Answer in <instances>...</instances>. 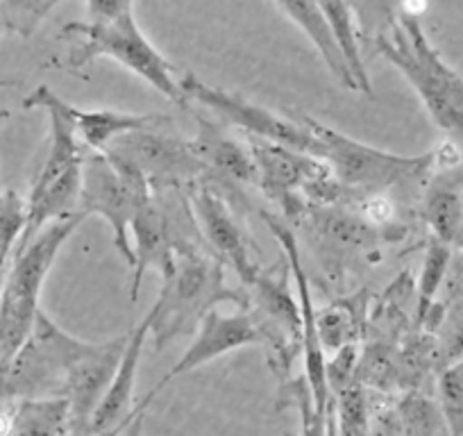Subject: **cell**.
<instances>
[{
	"mask_svg": "<svg viewBox=\"0 0 463 436\" xmlns=\"http://www.w3.org/2000/svg\"><path fill=\"white\" fill-rule=\"evenodd\" d=\"M84 12L87 16L82 21H69L61 25V37L71 42L64 64L71 73H84L93 62L107 57L157 89L177 107L191 109L180 87L182 75H177L175 66L139 28L132 3L91 0L84 5Z\"/></svg>",
	"mask_w": 463,
	"mask_h": 436,
	"instance_id": "obj_1",
	"label": "cell"
},
{
	"mask_svg": "<svg viewBox=\"0 0 463 436\" xmlns=\"http://www.w3.org/2000/svg\"><path fill=\"white\" fill-rule=\"evenodd\" d=\"M218 305L248 309V293L227 284L225 266L207 248L182 251L175 273L164 280L157 300L146 314L155 350L162 353L175 339L194 336L204 316Z\"/></svg>",
	"mask_w": 463,
	"mask_h": 436,
	"instance_id": "obj_2",
	"label": "cell"
},
{
	"mask_svg": "<svg viewBox=\"0 0 463 436\" xmlns=\"http://www.w3.org/2000/svg\"><path fill=\"white\" fill-rule=\"evenodd\" d=\"M375 48L411 84L431 121L448 135H461L463 78L436 51L418 16L400 10L389 33L377 34Z\"/></svg>",
	"mask_w": 463,
	"mask_h": 436,
	"instance_id": "obj_3",
	"label": "cell"
},
{
	"mask_svg": "<svg viewBox=\"0 0 463 436\" xmlns=\"http://www.w3.org/2000/svg\"><path fill=\"white\" fill-rule=\"evenodd\" d=\"M316 139V155L327 164L332 175L345 189L364 198L371 194H391L398 186L430 185V175L436 171L434 150L425 155H395L368 146L364 141L343 135L325 126L309 114L296 112Z\"/></svg>",
	"mask_w": 463,
	"mask_h": 436,
	"instance_id": "obj_4",
	"label": "cell"
},
{
	"mask_svg": "<svg viewBox=\"0 0 463 436\" xmlns=\"http://www.w3.org/2000/svg\"><path fill=\"white\" fill-rule=\"evenodd\" d=\"M82 221V213H75L64 221L46 225L28 246L16 251L12 257L7 287L0 300V348H3L0 368L19 353L21 346L33 335L34 320L42 311L39 298L48 273Z\"/></svg>",
	"mask_w": 463,
	"mask_h": 436,
	"instance_id": "obj_5",
	"label": "cell"
},
{
	"mask_svg": "<svg viewBox=\"0 0 463 436\" xmlns=\"http://www.w3.org/2000/svg\"><path fill=\"white\" fill-rule=\"evenodd\" d=\"M93 341L78 339L39 311L33 335L19 353L0 368V404L24 400L64 398L66 382L80 357L87 355Z\"/></svg>",
	"mask_w": 463,
	"mask_h": 436,
	"instance_id": "obj_6",
	"label": "cell"
},
{
	"mask_svg": "<svg viewBox=\"0 0 463 436\" xmlns=\"http://www.w3.org/2000/svg\"><path fill=\"white\" fill-rule=\"evenodd\" d=\"M153 195L150 186L132 168L114 162L102 153H87L82 166V194H80L78 213L84 218L100 216L114 237V248L126 260V264H135L132 252V218L141 200Z\"/></svg>",
	"mask_w": 463,
	"mask_h": 436,
	"instance_id": "obj_7",
	"label": "cell"
},
{
	"mask_svg": "<svg viewBox=\"0 0 463 436\" xmlns=\"http://www.w3.org/2000/svg\"><path fill=\"white\" fill-rule=\"evenodd\" d=\"M102 155L132 168L144 177L153 194L191 191L204 175V166L195 157L191 141L168 135L162 126L123 135Z\"/></svg>",
	"mask_w": 463,
	"mask_h": 436,
	"instance_id": "obj_8",
	"label": "cell"
},
{
	"mask_svg": "<svg viewBox=\"0 0 463 436\" xmlns=\"http://www.w3.org/2000/svg\"><path fill=\"white\" fill-rule=\"evenodd\" d=\"M302 221L311 243L316 248L318 260H325L329 278L338 280L353 264H375L380 261L382 246L386 242H398L393 234L375 228L353 207L329 204L316 207L307 204Z\"/></svg>",
	"mask_w": 463,
	"mask_h": 436,
	"instance_id": "obj_9",
	"label": "cell"
},
{
	"mask_svg": "<svg viewBox=\"0 0 463 436\" xmlns=\"http://www.w3.org/2000/svg\"><path fill=\"white\" fill-rule=\"evenodd\" d=\"M180 87L189 105L209 109V112L216 114L218 118H222L230 126L241 128L248 137L273 141V144L300 150V153L311 155V157L316 155L314 135L296 117V112L291 117H287V114L282 117V114L273 112L269 107L248 100L241 93H232L221 87H212V84L203 82L195 73L182 75Z\"/></svg>",
	"mask_w": 463,
	"mask_h": 436,
	"instance_id": "obj_10",
	"label": "cell"
},
{
	"mask_svg": "<svg viewBox=\"0 0 463 436\" xmlns=\"http://www.w3.org/2000/svg\"><path fill=\"white\" fill-rule=\"evenodd\" d=\"M248 150L255 162V186L279 207V216L287 223H296L305 213L307 200L302 189L316 177L329 173L327 164L318 157L273 144V141L248 137Z\"/></svg>",
	"mask_w": 463,
	"mask_h": 436,
	"instance_id": "obj_11",
	"label": "cell"
},
{
	"mask_svg": "<svg viewBox=\"0 0 463 436\" xmlns=\"http://www.w3.org/2000/svg\"><path fill=\"white\" fill-rule=\"evenodd\" d=\"M189 203L207 251L225 269L234 270L243 287H250L261 266L255 257V243L248 239L230 203L218 191L203 185H195L189 191Z\"/></svg>",
	"mask_w": 463,
	"mask_h": 436,
	"instance_id": "obj_12",
	"label": "cell"
},
{
	"mask_svg": "<svg viewBox=\"0 0 463 436\" xmlns=\"http://www.w3.org/2000/svg\"><path fill=\"white\" fill-rule=\"evenodd\" d=\"M261 218H264L266 228L270 230L275 239H278L279 248H282V257L291 273L293 287H296L298 305H300V318H302V375L309 382L311 395H314L316 404L320 409H327L332 398H329L327 382H325V364H327V355H325L323 346H320L318 330H316V305L314 293H311L309 275L305 269V257H302L300 242L296 237V230L291 223H287L282 216L273 212L261 209Z\"/></svg>",
	"mask_w": 463,
	"mask_h": 436,
	"instance_id": "obj_13",
	"label": "cell"
},
{
	"mask_svg": "<svg viewBox=\"0 0 463 436\" xmlns=\"http://www.w3.org/2000/svg\"><path fill=\"white\" fill-rule=\"evenodd\" d=\"M24 109H55L66 121L71 123L73 132L78 135L80 144L89 148V153H105L116 139L123 135L144 130V128H157L171 123V118L164 114H132L118 112V109H82L64 98L57 96L48 84H39L34 91L21 102Z\"/></svg>",
	"mask_w": 463,
	"mask_h": 436,
	"instance_id": "obj_14",
	"label": "cell"
},
{
	"mask_svg": "<svg viewBox=\"0 0 463 436\" xmlns=\"http://www.w3.org/2000/svg\"><path fill=\"white\" fill-rule=\"evenodd\" d=\"M248 346H261V335L260 330H257V323L252 320L250 311L237 309L232 311V314H222L221 309H212L203 318L198 330H195L194 341H191L189 348L184 350V355H182L175 362V366L150 389V393L141 400V404L150 407V403H153L175 377L186 375V373L195 371V368L204 366V364L216 362V359L225 357V355L230 353H237V350L241 348H248Z\"/></svg>",
	"mask_w": 463,
	"mask_h": 436,
	"instance_id": "obj_15",
	"label": "cell"
},
{
	"mask_svg": "<svg viewBox=\"0 0 463 436\" xmlns=\"http://www.w3.org/2000/svg\"><path fill=\"white\" fill-rule=\"evenodd\" d=\"M189 141L195 157L204 166L200 185L218 191L227 203H232V209L250 207L243 186H255L257 171L248 146L227 137L225 130L204 117H198V132Z\"/></svg>",
	"mask_w": 463,
	"mask_h": 436,
	"instance_id": "obj_16",
	"label": "cell"
},
{
	"mask_svg": "<svg viewBox=\"0 0 463 436\" xmlns=\"http://www.w3.org/2000/svg\"><path fill=\"white\" fill-rule=\"evenodd\" d=\"M128 339L130 335L109 341H93L87 355L80 357L71 371L64 389V398L69 400L71 409V436H87L91 416L118 371Z\"/></svg>",
	"mask_w": 463,
	"mask_h": 436,
	"instance_id": "obj_17",
	"label": "cell"
},
{
	"mask_svg": "<svg viewBox=\"0 0 463 436\" xmlns=\"http://www.w3.org/2000/svg\"><path fill=\"white\" fill-rule=\"evenodd\" d=\"M150 336V320L144 316L135 330L130 332L128 339L126 353H123L118 371H116L114 380H111L109 389L102 395L100 404H98L96 413L89 422L87 436H105L109 431L118 430L123 425H130L141 409H148L146 404H135V389H137V375H139L141 355H144V346Z\"/></svg>",
	"mask_w": 463,
	"mask_h": 436,
	"instance_id": "obj_18",
	"label": "cell"
},
{
	"mask_svg": "<svg viewBox=\"0 0 463 436\" xmlns=\"http://www.w3.org/2000/svg\"><path fill=\"white\" fill-rule=\"evenodd\" d=\"M368 309L371 307L366 291H357L353 296H338L327 307L316 311V330L327 357L347 346H362Z\"/></svg>",
	"mask_w": 463,
	"mask_h": 436,
	"instance_id": "obj_19",
	"label": "cell"
},
{
	"mask_svg": "<svg viewBox=\"0 0 463 436\" xmlns=\"http://www.w3.org/2000/svg\"><path fill=\"white\" fill-rule=\"evenodd\" d=\"M275 7L309 37V42L314 43V48L318 51L320 60L325 62L329 73L336 78V82L341 84V87H345L347 91L357 93V87H354L353 75L347 71V64L341 55L336 37H334L332 28H329V21L325 19L323 10H320V3L288 0V3H275Z\"/></svg>",
	"mask_w": 463,
	"mask_h": 436,
	"instance_id": "obj_20",
	"label": "cell"
},
{
	"mask_svg": "<svg viewBox=\"0 0 463 436\" xmlns=\"http://www.w3.org/2000/svg\"><path fill=\"white\" fill-rule=\"evenodd\" d=\"M420 213L430 225L431 239L452 248L463 242V186L454 180H431L422 191Z\"/></svg>",
	"mask_w": 463,
	"mask_h": 436,
	"instance_id": "obj_21",
	"label": "cell"
},
{
	"mask_svg": "<svg viewBox=\"0 0 463 436\" xmlns=\"http://www.w3.org/2000/svg\"><path fill=\"white\" fill-rule=\"evenodd\" d=\"M3 436H71L69 400L42 398L10 404Z\"/></svg>",
	"mask_w": 463,
	"mask_h": 436,
	"instance_id": "obj_22",
	"label": "cell"
},
{
	"mask_svg": "<svg viewBox=\"0 0 463 436\" xmlns=\"http://www.w3.org/2000/svg\"><path fill=\"white\" fill-rule=\"evenodd\" d=\"M325 19L329 21L334 37H336L341 55L345 60L347 71L353 75V82L357 87V93H366L373 96V82L368 75L366 62L362 57V46H359V24H357V10L347 3H320Z\"/></svg>",
	"mask_w": 463,
	"mask_h": 436,
	"instance_id": "obj_23",
	"label": "cell"
},
{
	"mask_svg": "<svg viewBox=\"0 0 463 436\" xmlns=\"http://www.w3.org/2000/svg\"><path fill=\"white\" fill-rule=\"evenodd\" d=\"M402 436H452L436 398L427 391H409L395 400Z\"/></svg>",
	"mask_w": 463,
	"mask_h": 436,
	"instance_id": "obj_24",
	"label": "cell"
},
{
	"mask_svg": "<svg viewBox=\"0 0 463 436\" xmlns=\"http://www.w3.org/2000/svg\"><path fill=\"white\" fill-rule=\"evenodd\" d=\"M454 248L448 243H440L436 239H430L425 248V257H422L420 275L416 282V314H413V327L422 323L427 311L431 309L436 300H439L440 287L448 275L449 261H452Z\"/></svg>",
	"mask_w": 463,
	"mask_h": 436,
	"instance_id": "obj_25",
	"label": "cell"
},
{
	"mask_svg": "<svg viewBox=\"0 0 463 436\" xmlns=\"http://www.w3.org/2000/svg\"><path fill=\"white\" fill-rule=\"evenodd\" d=\"M336 436H373V398L364 384H353L332 398Z\"/></svg>",
	"mask_w": 463,
	"mask_h": 436,
	"instance_id": "obj_26",
	"label": "cell"
},
{
	"mask_svg": "<svg viewBox=\"0 0 463 436\" xmlns=\"http://www.w3.org/2000/svg\"><path fill=\"white\" fill-rule=\"evenodd\" d=\"M279 403L296 407L300 413V430L296 436H329V403L327 409H320L311 395L309 382L305 375L293 377L279 386Z\"/></svg>",
	"mask_w": 463,
	"mask_h": 436,
	"instance_id": "obj_27",
	"label": "cell"
},
{
	"mask_svg": "<svg viewBox=\"0 0 463 436\" xmlns=\"http://www.w3.org/2000/svg\"><path fill=\"white\" fill-rule=\"evenodd\" d=\"M28 228V198L14 189L0 191V257L12 260Z\"/></svg>",
	"mask_w": 463,
	"mask_h": 436,
	"instance_id": "obj_28",
	"label": "cell"
},
{
	"mask_svg": "<svg viewBox=\"0 0 463 436\" xmlns=\"http://www.w3.org/2000/svg\"><path fill=\"white\" fill-rule=\"evenodd\" d=\"M436 403L448 421L452 436H463V362L436 375Z\"/></svg>",
	"mask_w": 463,
	"mask_h": 436,
	"instance_id": "obj_29",
	"label": "cell"
},
{
	"mask_svg": "<svg viewBox=\"0 0 463 436\" xmlns=\"http://www.w3.org/2000/svg\"><path fill=\"white\" fill-rule=\"evenodd\" d=\"M436 341V375L454 364L463 362V302L445 314L443 325L434 335Z\"/></svg>",
	"mask_w": 463,
	"mask_h": 436,
	"instance_id": "obj_30",
	"label": "cell"
},
{
	"mask_svg": "<svg viewBox=\"0 0 463 436\" xmlns=\"http://www.w3.org/2000/svg\"><path fill=\"white\" fill-rule=\"evenodd\" d=\"M359 371V346H347L338 353L329 355L325 364V382H327L329 398L338 395L341 391L357 384Z\"/></svg>",
	"mask_w": 463,
	"mask_h": 436,
	"instance_id": "obj_31",
	"label": "cell"
},
{
	"mask_svg": "<svg viewBox=\"0 0 463 436\" xmlns=\"http://www.w3.org/2000/svg\"><path fill=\"white\" fill-rule=\"evenodd\" d=\"M55 7L57 3H3L10 34H19L24 39L33 37Z\"/></svg>",
	"mask_w": 463,
	"mask_h": 436,
	"instance_id": "obj_32",
	"label": "cell"
},
{
	"mask_svg": "<svg viewBox=\"0 0 463 436\" xmlns=\"http://www.w3.org/2000/svg\"><path fill=\"white\" fill-rule=\"evenodd\" d=\"M439 302L445 311H449L452 307L461 305L463 302V251L452 252V261H449L448 275H445V282L440 287Z\"/></svg>",
	"mask_w": 463,
	"mask_h": 436,
	"instance_id": "obj_33",
	"label": "cell"
},
{
	"mask_svg": "<svg viewBox=\"0 0 463 436\" xmlns=\"http://www.w3.org/2000/svg\"><path fill=\"white\" fill-rule=\"evenodd\" d=\"M10 264H12V260H5V257H0V300H3V293H5V287H7V275H10Z\"/></svg>",
	"mask_w": 463,
	"mask_h": 436,
	"instance_id": "obj_34",
	"label": "cell"
},
{
	"mask_svg": "<svg viewBox=\"0 0 463 436\" xmlns=\"http://www.w3.org/2000/svg\"><path fill=\"white\" fill-rule=\"evenodd\" d=\"M144 418H146V409L135 418V421H132V425L128 427L123 436H144Z\"/></svg>",
	"mask_w": 463,
	"mask_h": 436,
	"instance_id": "obj_35",
	"label": "cell"
},
{
	"mask_svg": "<svg viewBox=\"0 0 463 436\" xmlns=\"http://www.w3.org/2000/svg\"><path fill=\"white\" fill-rule=\"evenodd\" d=\"M3 34H10V25H7L5 12H3V3H0V37H3Z\"/></svg>",
	"mask_w": 463,
	"mask_h": 436,
	"instance_id": "obj_36",
	"label": "cell"
},
{
	"mask_svg": "<svg viewBox=\"0 0 463 436\" xmlns=\"http://www.w3.org/2000/svg\"><path fill=\"white\" fill-rule=\"evenodd\" d=\"M141 412H144V409H141ZM141 412H139V413H141ZM130 425H132V422H130ZM130 425H123V427H118V430L109 431V434H105V436H123V434H126V430H128V427H130Z\"/></svg>",
	"mask_w": 463,
	"mask_h": 436,
	"instance_id": "obj_37",
	"label": "cell"
},
{
	"mask_svg": "<svg viewBox=\"0 0 463 436\" xmlns=\"http://www.w3.org/2000/svg\"><path fill=\"white\" fill-rule=\"evenodd\" d=\"M10 118V109H0V123Z\"/></svg>",
	"mask_w": 463,
	"mask_h": 436,
	"instance_id": "obj_38",
	"label": "cell"
},
{
	"mask_svg": "<svg viewBox=\"0 0 463 436\" xmlns=\"http://www.w3.org/2000/svg\"><path fill=\"white\" fill-rule=\"evenodd\" d=\"M0 87H14V82H10V80H0Z\"/></svg>",
	"mask_w": 463,
	"mask_h": 436,
	"instance_id": "obj_39",
	"label": "cell"
}]
</instances>
